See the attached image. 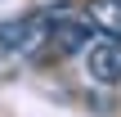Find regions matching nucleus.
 I'll list each match as a JSON object with an SVG mask.
<instances>
[{
  "label": "nucleus",
  "mask_w": 121,
  "mask_h": 117,
  "mask_svg": "<svg viewBox=\"0 0 121 117\" xmlns=\"http://www.w3.org/2000/svg\"><path fill=\"white\" fill-rule=\"evenodd\" d=\"M85 68L99 86H117L121 81V36H103L85 50Z\"/></svg>",
  "instance_id": "nucleus-3"
},
{
  "label": "nucleus",
  "mask_w": 121,
  "mask_h": 117,
  "mask_svg": "<svg viewBox=\"0 0 121 117\" xmlns=\"http://www.w3.org/2000/svg\"><path fill=\"white\" fill-rule=\"evenodd\" d=\"M40 41H49V18H45V9H40V14H27V18H4V23H0V59H9V54H31Z\"/></svg>",
  "instance_id": "nucleus-1"
},
{
  "label": "nucleus",
  "mask_w": 121,
  "mask_h": 117,
  "mask_svg": "<svg viewBox=\"0 0 121 117\" xmlns=\"http://www.w3.org/2000/svg\"><path fill=\"white\" fill-rule=\"evenodd\" d=\"M90 18H94L108 36H121V0H94V5H90Z\"/></svg>",
  "instance_id": "nucleus-4"
},
{
  "label": "nucleus",
  "mask_w": 121,
  "mask_h": 117,
  "mask_svg": "<svg viewBox=\"0 0 121 117\" xmlns=\"http://www.w3.org/2000/svg\"><path fill=\"white\" fill-rule=\"evenodd\" d=\"M45 18H49V41L58 54H81L94 41V18H81L72 9H45Z\"/></svg>",
  "instance_id": "nucleus-2"
}]
</instances>
